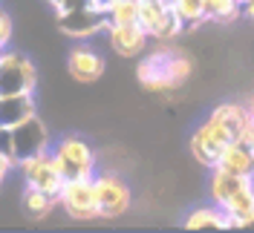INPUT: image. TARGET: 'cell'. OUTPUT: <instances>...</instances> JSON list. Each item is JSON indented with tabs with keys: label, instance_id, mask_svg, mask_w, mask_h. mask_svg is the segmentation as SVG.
I'll return each mask as SVG.
<instances>
[{
	"label": "cell",
	"instance_id": "6da1fadb",
	"mask_svg": "<svg viewBox=\"0 0 254 233\" xmlns=\"http://www.w3.org/2000/svg\"><path fill=\"white\" fill-rule=\"evenodd\" d=\"M249 118V109L240 101H222L211 109L202 124L190 133L188 139V153L193 155V161L202 167V170H211L217 161H220V153L234 144L240 139V130Z\"/></svg>",
	"mask_w": 254,
	"mask_h": 233
},
{
	"label": "cell",
	"instance_id": "5bb4252c",
	"mask_svg": "<svg viewBox=\"0 0 254 233\" xmlns=\"http://www.w3.org/2000/svg\"><path fill=\"white\" fill-rule=\"evenodd\" d=\"M243 182H246L243 176H234V173H228L225 167L217 164V167L208 170V199L222 207V204L228 202V196H231Z\"/></svg>",
	"mask_w": 254,
	"mask_h": 233
},
{
	"label": "cell",
	"instance_id": "e0dca14e",
	"mask_svg": "<svg viewBox=\"0 0 254 233\" xmlns=\"http://www.w3.org/2000/svg\"><path fill=\"white\" fill-rule=\"evenodd\" d=\"M15 41V15L9 12V6L0 3V49L12 47Z\"/></svg>",
	"mask_w": 254,
	"mask_h": 233
},
{
	"label": "cell",
	"instance_id": "5b68a950",
	"mask_svg": "<svg viewBox=\"0 0 254 233\" xmlns=\"http://www.w3.org/2000/svg\"><path fill=\"white\" fill-rule=\"evenodd\" d=\"M58 210L72 222H90L98 219V199H95L93 179H66L58 196Z\"/></svg>",
	"mask_w": 254,
	"mask_h": 233
},
{
	"label": "cell",
	"instance_id": "8992f818",
	"mask_svg": "<svg viewBox=\"0 0 254 233\" xmlns=\"http://www.w3.org/2000/svg\"><path fill=\"white\" fill-rule=\"evenodd\" d=\"M15 170H20L23 185L41 187V190L49 193V196H61V187H64L66 179H64V173L58 170L55 158H52V147L44 150V153H38V155H29V158L17 161Z\"/></svg>",
	"mask_w": 254,
	"mask_h": 233
},
{
	"label": "cell",
	"instance_id": "ba28073f",
	"mask_svg": "<svg viewBox=\"0 0 254 233\" xmlns=\"http://www.w3.org/2000/svg\"><path fill=\"white\" fill-rule=\"evenodd\" d=\"M12 147H15V164L52 147V133H49L47 121L41 118V112L26 118L23 124L12 127Z\"/></svg>",
	"mask_w": 254,
	"mask_h": 233
},
{
	"label": "cell",
	"instance_id": "8fae6325",
	"mask_svg": "<svg viewBox=\"0 0 254 233\" xmlns=\"http://www.w3.org/2000/svg\"><path fill=\"white\" fill-rule=\"evenodd\" d=\"M38 98L35 93H20V95H0V124L3 127H17L26 118L38 115Z\"/></svg>",
	"mask_w": 254,
	"mask_h": 233
},
{
	"label": "cell",
	"instance_id": "603a6c76",
	"mask_svg": "<svg viewBox=\"0 0 254 233\" xmlns=\"http://www.w3.org/2000/svg\"><path fill=\"white\" fill-rule=\"evenodd\" d=\"M44 3H47V6L52 9V12H55V6H58V0H44Z\"/></svg>",
	"mask_w": 254,
	"mask_h": 233
},
{
	"label": "cell",
	"instance_id": "7a4b0ae2",
	"mask_svg": "<svg viewBox=\"0 0 254 233\" xmlns=\"http://www.w3.org/2000/svg\"><path fill=\"white\" fill-rule=\"evenodd\" d=\"M52 158L64 179H93L98 173V150L75 133L52 139Z\"/></svg>",
	"mask_w": 254,
	"mask_h": 233
},
{
	"label": "cell",
	"instance_id": "30bf717a",
	"mask_svg": "<svg viewBox=\"0 0 254 233\" xmlns=\"http://www.w3.org/2000/svg\"><path fill=\"white\" fill-rule=\"evenodd\" d=\"M104 38H107V47H110L113 55H119L125 61L142 58L150 47V35L139 23H107Z\"/></svg>",
	"mask_w": 254,
	"mask_h": 233
},
{
	"label": "cell",
	"instance_id": "d6986e66",
	"mask_svg": "<svg viewBox=\"0 0 254 233\" xmlns=\"http://www.w3.org/2000/svg\"><path fill=\"white\" fill-rule=\"evenodd\" d=\"M90 6H95L93 0H58V6H55V17L66 15V12H78V9H90Z\"/></svg>",
	"mask_w": 254,
	"mask_h": 233
},
{
	"label": "cell",
	"instance_id": "9a60e30c",
	"mask_svg": "<svg viewBox=\"0 0 254 233\" xmlns=\"http://www.w3.org/2000/svg\"><path fill=\"white\" fill-rule=\"evenodd\" d=\"M182 225L190 228V231H202V228H231V222H228V216H225V210H222L220 204H214V202L193 207L188 216L182 219Z\"/></svg>",
	"mask_w": 254,
	"mask_h": 233
},
{
	"label": "cell",
	"instance_id": "7402d4cb",
	"mask_svg": "<svg viewBox=\"0 0 254 233\" xmlns=\"http://www.w3.org/2000/svg\"><path fill=\"white\" fill-rule=\"evenodd\" d=\"M95 6H98V9H107V6H110V0H93Z\"/></svg>",
	"mask_w": 254,
	"mask_h": 233
},
{
	"label": "cell",
	"instance_id": "9c48e42d",
	"mask_svg": "<svg viewBox=\"0 0 254 233\" xmlns=\"http://www.w3.org/2000/svg\"><path fill=\"white\" fill-rule=\"evenodd\" d=\"M55 26L61 35L72 38V41H93L107 29V15L104 9L90 6V9H78V12H66V15L55 17Z\"/></svg>",
	"mask_w": 254,
	"mask_h": 233
},
{
	"label": "cell",
	"instance_id": "52a82bcc",
	"mask_svg": "<svg viewBox=\"0 0 254 233\" xmlns=\"http://www.w3.org/2000/svg\"><path fill=\"white\" fill-rule=\"evenodd\" d=\"M66 75L72 78L75 84H98L104 72H107V58L98 52V49L90 44V41H78L75 47L66 52Z\"/></svg>",
	"mask_w": 254,
	"mask_h": 233
},
{
	"label": "cell",
	"instance_id": "277c9868",
	"mask_svg": "<svg viewBox=\"0 0 254 233\" xmlns=\"http://www.w3.org/2000/svg\"><path fill=\"white\" fill-rule=\"evenodd\" d=\"M95 185V199H98V219H119L127 216L133 207V190L119 173L101 170L93 176Z\"/></svg>",
	"mask_w": 254,
	"mask_h": 233
},
{
	"label": "cell",
	"instance_id": "3957f363",
	"mask_svg": "<svg viewBox=\"0 0 254 233\" xmlns=\"http://www.w3.org/2000/svg\"><path fill=\"white\" fill-rule=\"evenodd\" d=\"M38 84H41V69L35 58L12 47L0 52V95L38 93Z\"/></svg>",
	"mask_w": 254,
	"mask_h": 233
},
{
	"label": "cell",
	"instance_id": "ac0fdd59",
	"mask_svg": "<svg viewBox=\"0 0 254 233\" xmlns=\"http://www.w3.org/2000/svg\"><path fill=\"white\" fill-rule=\"evenodd\" d=\"M0 155L15 161V147H12V127H3L0 124Z\"/></svg>",
	"mask_w": 254,
	"mask_h": 233
},
{
	"label": "cell",
	"instance_id": "2e32d148",
	"mask_svg": "<svg viewBox=\"0 0 254 233\" xmlns=\"http://www.w3.org/2000/svg\"><path fill=\"white\" fill-rule=\"evenodd\" d=\"M139 3L142 0H110L104 9L107 23H139Z\"/></svg>",
	"mask_w": 254,
	"mask_h": 233
},
{
	"label": "cell",
	"instance_id": "4fadbf2b",
	"mask_svg": "<svg viewBox=\"0 0 254 233\" xmlns=\"http://www.w3.org/2000/svg\"><path fill=\"white\" fill-rule=\"evenodd\" d=\"M220 167H225L228 173H234V176H243V179H254V150L252 147H246V144H228L225 150L220 153V161H217ZM214 164V167H217Z\"/></svg>",
	"mask_w": 254,
	"mask_h": 233
},
{
	"label": "cell",
	"instance_id": "ffe728a7",
	"mask_svg": "<svg viewBox=\"0 0 254 233\" xmlns=\"http://www.w3.org/2000/svg\"><path fill=\"white\" fill-rule=\"evenodd\" d=\"M12 170H15V161H9V158L0 155V193H3V185H6V179L12 176Z\"/></svg>",
	"mask_w": 254,
	"mask_h": 233
},
{
	"label": "cell",
	"instance_id": "7c38bea8",
	"mask_svg": "<svg viewBox=\"0 0 254 233\" xmlns=\"http://www.w3.org/2000/svg\"><path fill=\"white\" fill-rule=\"evenodd\" d=\"M20 210L29 219H49L58 210V196H49L41 187L23 185L20 187Z\"/></svg>",
	"mask_w": 254,
	"mask_h": 233
},
{
	"label": "cell",
	"instance_id": "44dd1931",
	"mask_svg": "<svg viewBox=\"0 0 254 233\" xmlns=\"http://www.w3.org/2000/svg\"><path fill=\"white\" fill-rule=\"evenodd\" d=\"M243 12H246V17H252V23H254V0H246L243 3Z\"/></svg>",
	"mask_w": 254,
	"mask_h": 233
}]
</instances>
